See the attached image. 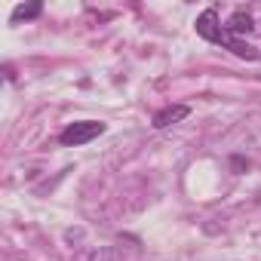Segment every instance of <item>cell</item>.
<instances>
[{
    "mask_svg": "<svg viewBox=\"0 0 261 261\" xmlns=\"http://www.w3.org/2000/svg\"><path fill=\"white\" fill-rule=\"evenodd\" d=\"M230 169H233V172H246V169H249V160L240 157V154H233V157H230Z\"/></svg>",
    "mask_w": 261,
    "mask_h": 261,
    "instance_id": "6",
    "label": "cell"
},
{
    "mask_svg": "<svg viewBox=\"0 0 261 261\" xmlns=\"http://www.w3.org/2000/svg\"><path fill=\"white\" fill-rule=\"evenodd\" d=\"M4 74H7V80H16V71H13V65H7V68H4Z\"/></svg>",
    "mask_w": 261,
    "mask_h": 261,
    "instance_id": "7",
    "label": "cell"
},
{
    "mask_svg": "<svg viewBox=\"0 0 261 261\" xmlns=\"http://www.w3.org/2000/svg\"><path fill=\"white\" fill-rule=\"evenodd\" d=\"M194 28H197V34L203 37V40H209V43H218L221 49H230L237 59H249V62H255L261 53L249 43V40H243V37H233L224 25H221V13H218V7H209V10H203L200 16H197V22H194Z\"/></svg>",
    "mask_w": 261,
    "mask_h": 261,
    "instance_id": "1",
    "label": "cell"
},
{
    "mask_svg": "<svg viewBox=\"0 0 261 261\" xmlns=\"http://www.w3.org/2000/svg\"><path fill=\"white\" fill-rule=\"evenodd\" d=\"M105 123H98V120H77V123H68L62 133H59V142L65 145V148H80V145H89L92 139H98V136H105Z\"/></svg>",
    "mask_w": 261,
    "mask_h": 261,
    "instance_id": "2",
    "label": "cell"
},
{
    "mask_svg": "<svg viewBox=\"0 0 261 261\" xmlns=\"http://www.w3.org/2000/svg\"><path fill=\"white\" fill-rule=\"evenodd\" d=\"M89 261H126V258H123L120 249H98V252L89 255Z\"/></svg>",
    "mask_w": 261,
    "mask_h": 261,
    "instance_id": "5",
    "label": "cell"
},
{
    "mask_svg": "<svg viewBox=\"0 0 261 261\" xmlns=\"http://www.w3.org/2000/svg\"><path fill=\"white\" fill-rule=\"evenodd\" d=\"M40 13H43V7H40V4H28V7L22 4V7H16V10H13L10 22H13V25H19L22 19H25V22H28V19H37Z\"/></svg>",
    "mask_w": 261,
    "mask_h": 261,
    "instance_id": "4",
    "label": "cell"
},
{
    "mask_svg": "<svg viewBox=\"0 0 261 261\" xmlns=\"http://www.w3.org/2000/svg\"><path fill=\"white\" fill-rule=\"evenodd\" d=\"M188 114H191V108H188V105H166V108H160V111L154 114V129L175 126V123H181Z\"/></svg>",
    "mask_w": 261,
    "mask_h": 261,
    "instance_id": "3",
    "label": "cell"
}]
</instances>
